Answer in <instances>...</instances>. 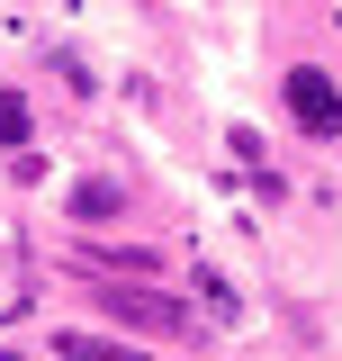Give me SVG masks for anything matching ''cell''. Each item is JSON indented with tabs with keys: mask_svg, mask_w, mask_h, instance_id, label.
Returning a JSON list of instances; mask_svg holds the SVG:
<instances>
[{
	"mask_svg": "<svg viewBox=\"0 0 342 361\" xmlns=\"http://www.w3.org/2000/svg\"><path fill=\"white\" fill-rule=\"evenodd\" d=\"M289 118H298L306 135H342V99H334V82H324V73H289Z\"/></svg>",
	"mask_w": 342,
	"mask_h": 361,
	"instance_id": "cell-1",
	"label": "cell"
},
{
	"mask_svg": "<svg viewBox=\"0 0 342 361\" xmlns=\"http://www.w3.org/2000/svg\"><path fill=\"white\" fill-rule=\"evenodd\" d=\"M63 361H144L127 343H90V334H63Z\"/></svg>",
	"mask_w": 342,
	"mask_h": 361,
	"instance_id": "cell-2",
	"label": "cell"
},
{
	"mask_svg": "<svg viewBox=\"0 0 342 361\" xmlns=\"http://www.w3.org/2000/svg\"><path fill=\"white\" fill-rule=\"evenodd\" d=\"M0 145H27V109L18 99H0Z\"/></svg>",
	"mask_w": 342,
	"mask_h": 361,
	"instance_id": "cell-3",
	"label": "cell"
}]
</instances>
